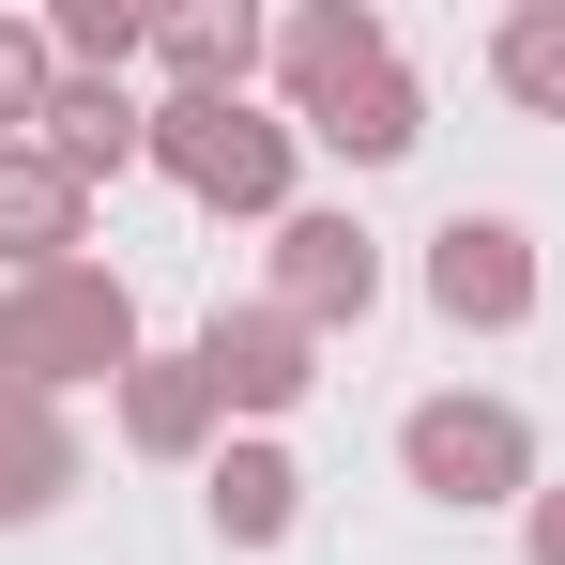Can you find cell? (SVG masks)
<instances>
[{
  "label": "cell",
  "mask_w": 565,
  "mask_h": 565,
  "mask_svg": "<svg viewBox=\"0 0 565 565\" xmlns=\"http://www.w3.org/2000/svg\"><path fill=\"white\" fill-rule=\"evenodd\" d=\"M153 62H169V93H245L260 62H276V31L230 0V15H153Z\"/></svg>",
  "instance_id": "obj_11"
},
{
  "label": "cell",
  "mask_w": 565,
  "mask_h": 565,
  "mask_svg": "<svg viewBox=\"0 0 565 565\" xmlns=\"http://www.w3.org/2000/svg\"><path fill=\"white\" fill-rule=\"evenodd\" d=\"M535 565H565V489H535Z\"/></svg>",
  "instance_id": "obj_18"
},
{
  "label": "cell",
  "mask_w": 565,
  "mask_h": 565,
  "mask_svg": "<svg viewBox=\"0 0 565 565\" xmlns=\"http://www.w3.org/2000/svg\"><path fill=\"white\" fill-rule=\"evenodd\" d=\"M77 230H93V184H77L46 138H0V260H15V276H62Z\"/></svg>",
  "instance_id": "obj_7"
},
{
  "label": "cell",
  "mask_w": 565,
  "mask_h": 565,
  "mask_svg": "<svg viewBox=\"0 0 565 565\" xmlns=\"http://www.w3.org/2000/svg\"><path fill=\"white\" fill-rule=\"evenodd\" d=\"M62 489H77V428H62V413H0V535L46 520Z\"/></svg>",
  "instance_id": "obj_14"
},
{
  "label": "cell",
  "mask_w": 565,
  "mask_h": 565,
  "mask_svg": "<svg viewBox=\"0 0 565 565\" xmlns=\"http://www.w3.org/2000/svg\"><path fill=\"white\" fill-rule=\"evenodd\" d=\"M138 367V290L62 260V276H15L0 290V413H46L62 382H122Z\"/></svg>",
  "instance_id": "obj_1"
},
{
  "label": "cell",
  "mask_w": 565,
  "mask_h": 565,
  "mask_svg": "<svg viewBox=\"0 0 565 565\" xmlns=\"http://www.w3.org/2000/svg\"><path fill=\"white\" fill-rule=\"evenodd\" d=\"M122 444H138V459H199V444H214V367H199V352H138V367H122Z\"/></svg>",
  "instance_id": "obj_9"
},
{
  "label": "cell",
  "mask_w": 565,
  "mask_h": 565,
  "mask_svg": "<svg viewBox=\"0 0 565 565\" xmlns=\"http://www.w3.org/2000/svg\"><path fill=\"white\" fill-rule=\"evenodd\" d=\"M199 367H214V413H290V397L321 382V337L260 290V306H214V321H199Z\"/></svg>",
  "instance_id": "obj_5"
},
{
  "label": "cell",
  "mask_w": 565,
  "mask_h": 565,
  "mask_svg": "<svg viewBox=\"0 0 565 565\" xmlns=\"http://www.w3.org/2000/svg\"><path fill=\"white\" fill-rule=\"evenodd\" d=\"M428 306L473 321V337L535 321V230H520V214H444V230H428Z\"/></svg>",
  "instance_id": "obj_4"
},
{
  "label": "cell",
  "mask_w": 565,
  "mask_h": 565,
  "mask_svg": "<svg viewBox=\"0 0 565 565\" xmlns=\"http://www.w3.org/2000/svg\"><path fill=\"white\" fill-rule=\"evenodd\" d=\"M276 306L306 337H337V321H367L382 306V245L352 214H276Z\"/></svg>",
  "instance_id": "obj_6"
},
{
  "label": "cell",
  "mask_w": 565,
  "mask_h": 565,
  "mask_svg": "<svg viewBox=\"0 0 565 565\" xmlns=\"http://www.w3.org/2000/svg\"><path fill=\"white\" fill-rule=\"evenodd\" d=\"M153 169L199 214H290V122H260L245 93H169L153 107Z\"/></svg>",
  "instance_id": "obj_2"
},
{
  "label": "cell",
  "mask_w": 565,
  "mask_h": 565,
  "mask_svg": "<svg viewBox=\"0 0 565 565\" xmlns=\"http://www.w3.org/2000/svg\"><path fill=\"white\" fill-rule=\"evenodd\" d=\"M46 46H62V62H93V77H122V62L153 46V15H138V0H62V15H46Z\"/></svg>",
  "instance_id": "obj_16"
},
{
  "label": "cell",
  "mask_w": 565,
  "mask_h": 565,
  "mask_svg": "<svg viewBox=\"0 0 565 565\" xmlns=\"http://www.w3.org/2000/svg\"><path fill=\"white\" fill-rule=\"evenodd\" d=\"M290 520H306V473H290L276 444H230V459H214V535H230V551H276Z\"/></svg>",
  "instance_id": "obj_13"
},
{
  "label": "cell",
  "mask_w": 565,
  "mask_h": 565,
  "mask_svg": "<svg viewBox=\"0 0 565 565\" xmlns=\"http://www.w3.org/2000/svg\"><path fill=\"white\" fill-rule=\"evenodd\" d=\"M306 138H321V153H352V169H397V153H413V138H428V93H413V77H397V62H382L367 93H337V107H306Z\"/></svg>",
  "instance_id": "obj_12"
},
{
  "label": "cell",
  "mask_w": 565,
  "mask_h": 565,
  "mask_svg": "<svg viewBox=\"0 0 565 565\" xmlns=\"http://www.w3.org/2000/svg\"><path fill=\"white\" fill-rule=\"evenodd\" d=\"M397 473H413L428 504H535V428H520L504 397H413Z\"/></svg>",
  "instance_id": "obj_3"
},
{
  "label": "cell",
  "mask_w": 565,
  "mask_h": 565,
  "mask_svg": "<svg viewBox=\"0 0 565 565\" xmlns=\"http://www.w3.org/2000/svg\"><path fill=\"white\" fill-rule=\"evenodd\" d=\"M46 153H62L77 184H122V169L153 153V107H122L107 77H62V93H46Z\"/></svg>",
  "instance_id": "obj_10"
},
{
  "label": "cell",
  "mask_w": 565,
  "mask_h": 565,
  "mask_svg": "<svg viewBox=\"0 0 565 565\" xmlns=\"http://www.w3.org/2000/svg\"><path fill=\"white\" fill-rule=\"evenodd\" d=\"M489 77H504L520 107H551V122H565V0H520V15L489 31Z\"/></svg>",
  "instance_id": "obj_15"
},
{
  "label": "cell",
  "mask_w": 565,
  "mask_h": 565,
  "mask_svg": "<svg viewBox=\"0 0 565 565\" xmlns=\"http://www.w3.org/2000/svg\"><path fill=\"white\" fill-rule=\"evenodd\" d=\"M382 62H397V31H382L367 0H306L276 31V77H290V107H337V93H367Z\"/></svg>",
  "instance_id": "obj_8"
},
{
  "label": "cell",
  "mask_w": 565,
  "mask_h": 565,
  "mask_svg": "<svg viewBox=\"0 0 565 565\" xmlns=\"http://www.w3.org/2000/svg\"><path fill=\"white\" fill-rule=\"evenodd\" d=\"M46 93H62V46L31 15H0V122H46Z\"/></svg>",
  "instance_id": "obj_17"
}]
</instances>
